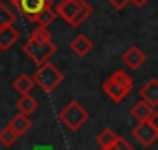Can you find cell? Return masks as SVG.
I'll return each instance as SVG.
<instances>
[{"mask_svg":"<svg viewBox=\"0 0 158 150\" xmlns=\"http://www.w3.org/2000/svg\"><path fill=\"white\" fill-rule=\"evenodd\" d=\"M24 53L37 64V66H42L46 62H50V59L53 57V53L57 51V46L53 42V38L50 37L48 30L46 28H35L31 33H30V38L28 42L22 46Z\"/></svg>","mask_w":158,"mask_h":150,"instance_id":"1","label":"cell"},{"mask_svg":"<svg viewBox=\"0 0 158 150\" xmlns=\"http://www.w3.org/2000/svg\"><path fill=\"white\" fill-rule=\"evenodd\" d=\"M57 15L72 28H79L94 11L86 0H61L55 6Z\"/></svg>","mask_w":158,"mask_h":150,"instance_id":"2","label":"cell"},{"mask_svg":"<svg viewBox=\"0 0 158 150\" xmlns=\"http://www.w3.org/2000/svg\"><path fill=\"white\" fill-rule=\"evenodd\" d=\"M132 88H134V81L123 70H116L103 82V92L112 103H121L132 92Z\"/></svg>","mask_w":158,"mask_h":150,"instance_id":"3","label":"cell"},{"mask_svg":"<svg viewBox=\"0 0 158 150\" xmlns=\"http://www.w3.org/2000/svg\"><path fill=\"white\" fill-rule=\"evenodd\" d=\"M33 81H35V84L39 86L44 93H52V92H55V90L61 86V82L64 81V73H63L55 64L46 62V64L39 66V70L33 75Z\"/></svg>","mask_w":158,"mask_h":150,"instance_id":"4","label":"cell"},{"mask_svg":"<svg viewBox=\"0 0 158 150\" xmlns=\"http://www.w3.org/2000/svg\"><path fill=\"white\" fill-rule=\"evenodd\" d=\"M88 112L79 101H70L59 113V121L68 128V130H79L86 121H88Z\"/></svg>","mask_w":158,"mask_h":150,"instance_id":"5","label":"cell"},{"mask_svg":"<svg viewBox=\"0 0 158 150\" xmlns=\"http://www.w3.org/2000/svg\"><path fill=\"white\" fill-rule=\"evenodd\" d=\"M52 4H53V0H19L17 9L24 15V18L35 22L37 17H39L44 9L52 7Z\"/></svg>","mask_w":158,"mask_h":150,"instance_id":"6","label":"cell"},{"mask_svg":"<svg viewBox=\"0 0 158 150\" xmlns=\"http://www.w3.org/2000/svg\"><path fill=\"white\" fill-rule=\"evenodd\" d=\"M132 136L142 147H151L158 139V130L155 128V124L151 121H143L132 128Z\"/></svg>","mask_w":158,"mask_h":150,"instance_id":"7","label":"cell"},{"mask_svg":"<svg viewBox=\"0 0 158 150\" xmlns=\"http://www.w3.org/2000/svg\"><path fill=\"white\" fill-rule=\"evenodd\" d=\"M145 53L138 48V46H131L125 53H123V57H121V61L131 68V70H138L143 62H145Z\"/></svg>","mask_w":158,"mask_h":150,"instance_id":"8","label":"cell"},{"mask_svg":"<svg viewBox=\"0 0 158 150\" xmlns=\"http://www.w3.org/2000/svg\"><path fill=\"white\" fill-rule=\"evenodd\" d=\"M131 115L138 121V123H143V121H151V117L155 115V106H151L147 101H138L132 108H131Z\"/></svg>","mask_w":158,"mask_h":150,"instance_id":"9","label":"cell"},{"mask_svg":"<svg viewBox=\"0 0 158 150\" xmlns=\"http://www.w3.org/2000/svg\"><path fill=\"white\" fill-rule=\"evenodd\" d=\"M140 97L147 101L151 106H158V79H149L140 88Z\"/></svg>","mask_w":158,"mask_h":150,"instance_id":"10","label":"cell"},{"mask_svg":"<svg viewBox=\"0 0 158 150\" xmlns=\"http://www.w3.org/2000/svg\"><path fill=\"white\" fill-rule=\"evenodd\" d=\"M19 38H20V35L13 28V24L0 28V49H9L11 46H15L19 42Z\"/></svg>","mask_w":158,"mask_h":150,"instance_id":"11","label":"cell"},{"mask_svg":"<svg viewBox=\"0 0 158 150\" xmlns=\"http://www.w3.org/2000/svg\"><path fill=\"white\" fill-rule=\"evenodd\" d=\"M70 49H72L77 57H85V55H88V51L92 49V40L86 37V35L79 33V35H76V37L72 38Z\"/></svg>","mask_w":158,"mask_h":150,"instance_id":"12","label":"cell"},{"mask_svg":"<svg viewBox=\"0 0 158 150\" xmlns=\"http://www.w3.org/2000/svg\"><path fill=\"white\" fill-rule=\"evenodd\" d=\"M9 126L19 134V136H24L30 128H31V121H30V117L26 115V113H17V115H13L11 117V121H9Z\"/></svg>","mask_w":158,"mask_h":150,"instance_id":"13","label":"cell"},{"mask_svg":"<svg viewBox=\"0 0 158 150\" xmlns=\"http://www.w3.org/2000/svg\"><path fill=\"white\" fill-rule=\"evenodd\" d=\"M33 86H35V81L31 79V77H28V75H19L15 81H13V90L17 92V93H20V95H28L31 90H33Z\"/></svg>","mask_w":158,"mask_h":150,"instance_id":"14","label":"cell"},{"mask_svg":"<svg viewBox=\"0 0 158 150\" xmlns=\"http://www.w3.org/2000/svg\"><path fill=\"white\" fill-rule=\"evenodd\" d=\"M39 108V101L35 97H31L30 93L28 95H20V99L17 101V110L20 113H26V115H31Z\"/></svg>","mask_w":158,"mask_h":150,"instance_id":"15","label":"cell"},{"mask_svg":"<svg viewBox=\"0 0 158 150\" xmlns=\"http://www.w3.org/2000/svg\"><path fill=\"white\" fill-rule=\"evenodd\" d=\"M119 136L114 134V130H110V128H103L101 132H99V136H98V145L101 147V148H107V147H112V145H116V141H118Z\"/></svg>","mask_w":158,"mask_h":150,"instance_id":"16","label":"cell"},{"mask_svg":"<svg viewBox=\"0 0 158 150\" xmlns=\"http://www.w3.org/2000/svg\"><path fill=\"white\" fill-rule=\"evenodd\" d=\"M59 15H57V11L53 9V7H48V9H44L42 13H40L39 17H37V26H42V28H48L55 18H57Z\"/></svg>","mask_w":158,"mask_h":150,"instance_id":"17","label":"cell"},{"mask_svg":"<svg viewBox=\"0 0 158 150\" xmlns=\"http://www.w3.org/2000/svg\"><path fill=\"white\" fill-rule=\"evenodd\" d=\"M17 137H19V134H17L9 124H7L6 128L0 130V145H4V147H11V145H15Z\"/></svg>","mask_w":158,"mask_h":150,"instance_id":"18","label":"cell"},{"mask_svg":"<svg viewBox=\"0 0 158 150\" xmlns=\"http://www.w3.org/2000/svg\"><path fill=\"white\" fill-rule=\"evenodd\" d=\"M17 20V15L13 13V9H9L4 2H0V28L9 26Z\"/></svg>","mask_w":158,"mask_h":150,"instance_id":"19","label":"cell"},{"mask_svg":"<svg viewBox=\"0 0 158 150\" xmlns=\"http://www.w3.org/2000/svg\"><path fill=\"white\" fill-rule=\"evenodd\" d=\"M101 150H134V148L129 145V141H125L123 137H118L116 145H112V147H107V148H101Z\"/></svg>","mask_w":158,"mask_h":150,"instance_id":"20","label":"cell"},{"mask_svg":"<svg viewBox=\"0 0 158 150\" xmlns=\"http://www.w3.org/2000/svg\"><path fill=\"white\" fill-rule=\"evenodd\" d=\"M109 2H110V4H112L116 9H123V7H125V6H127L131 0H109Z\"/></svg>","mask_w":158,"mask_h":150,"instance_id":"21","label":"cell"},{"mask_svg":"<svg viewBox=\"0 0 158 150\" xmlns=\"http://www.w3.org/2000/svg\"><path fill=\"white\" fill-rule=\"evenodd\" d=\"M147 2H149V0H131V4H132V6H136V7H143Z\"/></svg>","mask_w":158,"mask_h":150,"instance_id":"22","label":"cell"},{"mask_svg":"<svg viewBox=\"0 0 158 150\" xmlns=\"http://www.w3.org/2000/svg\"><path fill=\"white\" fill-rule=\"evenodd\" d=\"M151 123L155 124V128H156V130H158V108H156V110H155V115L151 117Z\"/></svg>","mask_w":158,"mask_h":150,"instance_id":"23","label":"cell"},{"mask_svg":"<svg viewBox=\"0 0 158 150\" xmlns=\"http://www.w3.org/2000/svg\"><path fill=\"white\" fill-rule=\"evenodd\" d=\"M33 150H53L52 147H48V145H39V147H35Z\"/></svg>","mask_w":158,"mask_h":150,"instance_id":"24","label":"cell"},{"mask_svg":"<svg viewBox=\"0 0 158 150\" xmlns=\"http://www.w3.org/2000/svg\"><path fill=\"white\" fill-rule=\"evenodd\" d=\"M7 2H11V4H13L15 7H17V4H19V0H7Z\"/></svg>","mask_w":158,"mask_h":150,"instance_id":"25","label":"cell"}]
</instances>
